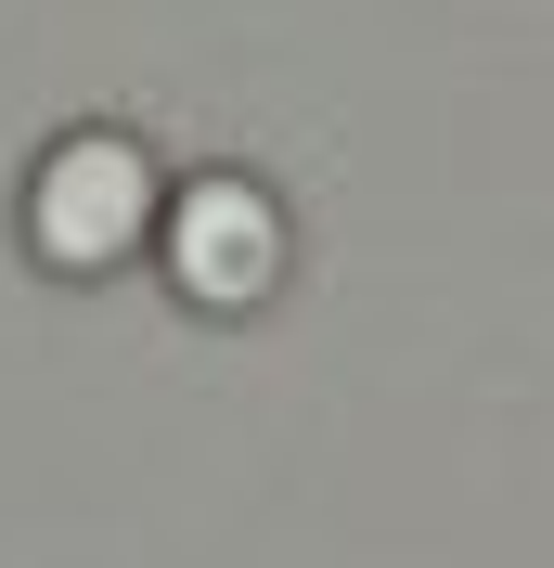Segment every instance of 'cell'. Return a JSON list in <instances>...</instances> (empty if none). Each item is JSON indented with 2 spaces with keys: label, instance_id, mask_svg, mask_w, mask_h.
Segmentation results:
<instances>
[{
  "label": "cell",
  "instance_id": "obj_1",
  "mask_svg": "<svg viewBox=\"0 0 554 568\" xmlns=\"http://www.w3.org/2000/svg\"><path fill=\"white\" fill-rule=\"evenodd\" d=\"M155 207H168V169L130 130H65L27 169V258L65 284H104L155 246Z\"/></svg>",
  "mask_w": 554,
  "mask_h": 568
},
{
  "label": "cell",
  "instance_id": "obj_2",
  "mask_svg": "<svg viewBox=\"0 0 554 568\" xmlns=\"http://www.w3.org/2000/svg\"><path fill=\"white\" fill-rule=\"evenodd\" d=\"M155 258H168V284L207 323H245V311H271L284 272H297V220H284V194L258 169H194L155 207Z\"/></svg>",
  "mask_w": 554,
  "mask_h": 568
}]
</instances>
